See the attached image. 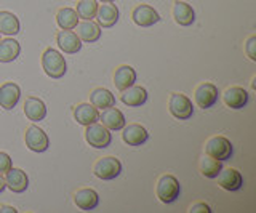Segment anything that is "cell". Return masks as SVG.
I'll return each instance as SVG.
<instances>
[{"label": "cell", "mask_w": 256, "mask_h": 213, "mask_svg": "<svg viewBox=\"0 0 256 213\" xmlns=\"http://www.w3.org/2000/svg\"><path fill=\"white\" fill-rule=\"evenodd\" d=\"M42 68L45 74L52 78H61L68 70L64 56L54 48H46L42 54Z\"/></svg>", "instance_id": "6da1fadb"}, {"label": "cell", "mask_w": 256, "mask_h": 213, "mask_svg": "<svg viewBox=\"0 0 256 213\" xmlns=\"http://www.w3.org/2000/svg\"><path fill=\"white\" fill-rule=\"evenodd\" d=\"M180 181L173 175H164L157 181V197L160 202L164 204H172L180 197Z\"/></svg>", "instance_id": "7a4b0ae2"}, {"label": "cell", "mask_w": 256, "mask_h": 213, "mask_svg": "<svg viewBox=\"0 0 256 213\" xmlns=\"http://www.w3.org/2000/svg\"><path fill=\"white\" fill-rule=\"evenodd\" d=\"M168 109L173 117L180 120H188L194 114V108H192V101L182 93H173L168 101Z\"/></svg>", "instance_id": "3957f363"}, {"label": "cell", "mask_w": 256, "mask_h": 213, "mask_svg": "<svg viewBox=\"0 0 256 213\" xmlns=\"http://www.w3.org/2000/svg\"><path fill=\"white\" fill-rule=\"evenodd\" d=\"M85 140L86 143L93 146V148H98V149H104L110 144L112 136H110V132L104 127L102 124H90L86 125V130H85Z\"/></svg>", "instance_id": "277c9868"}, {"label": "cell", "mask_w": 256, "mask_h": 213, "mask_svg": "<svg viewBox=\"0 0 256 213\" xmlns=\"http://www.w3.org/2000/svg\"><path fill=\"white\" fill-rule=\"evenodd\" d=\"M93 173L100 180H106V181L114 180L122 173V164H120L118 159H116V157H112V156L102 157V159H100L94 164Z\"/></svg>", "instance_id": "5b68a950"}, {"label": "cell", "mask_w": 256, "mask_h": 213, "mask_svg": "<svg viewBox=\"0 0 256 213\" xmlns=\"http://www.w3.org/2000/svg\"><path fill=\"white\" fill-rule=\"evenodd\" d=\"M205 152L206 156L213 157L216 160H228L232 156V144L228 138L224 136H213L206 141L205 144Z\"/></svg>", "instance_id": "8992f818"}, {"label": "cell", "mask_w": 256, "mask_h": 213, "mask_svg": "<svg viewBox=\"0 0 256 213\" xmlns=\"http://www.w3.org/2000/svg\"><path fill=\"white\" fill-rule=\"evenodd\" d=\"M24 141H26V146L34 152H45L48 146H50L48 135L42 128H38L37 125L28 127L26 135H24Z\"/></svg>", "instance_id": "52a82bcc"}, {"label": "cell", "mask_w": 256, "mask_h": 213, "mask_svg": "<svg viewBox=\"0 0 256 213\" xmlns=\"http://www.w3.org/2000/svg\"><path fill=\"white\" fill-rule=\"evenodd\" d=\"M196 102L198 108L202 109H210L216 104V101L220 98V92H218V86L210 84V82H205V84H200L197 88H196Z\"/></svg>", "instance_id": "ba28073f"}, {"label": "cell", "mask_w": 256, "mask_h": 213, "mask_svg": "<svg viewBox=\"0 0 256 213\" xmlns=\"http://www.w3.org/2000/svg\"><path fill=\"white\" fill-rule=\"evenodd\" d=\"M132 18L134 21V24H138L141 28H149V26H154L156 22L160 21L158 13L152 8L150 5L146 4H141L138 5L132 13Z\"/></svg>", "instance_id": "9c48e42d"}, {"label": "cell", "mask_w": 256, "mask_h": 213, "mask_svg": "<svg viewBox=\"0 0 256 213\" xmlns=\"http://www.w3.org/2000/svg\"><path fill=\"white\" fill-rule=\"evenodd\" d=\"M216 178H218V184L230 192L238 191L244 186V178L240 175V172L236 168H221Z\"/></svg>", "instance_id": "30bf717a"}, {"label": "cell", "mask_w": 256, "mask_h": 213, "mask_svg": "<svg viewBox=\"0 0 256 213\" xmlns=\"http://www.w3.org/2000/svg\"><path fill=\"white\" fill-rule=\"evenodd\" d=\"M56 42H58V46L64 53L69 54H74L82 48V40H80V37L72 29H62L61 32H58Z\"/></svg>", "instance_id": "8fae6325"}, {"label": "cell", "mask_w": 256, "mask_h": 213, "mask_svg": "<svg viewBox=\"0 0 256 213\" xmlns=\"http://www.w3.org/2000/svg\"><path fill=\"white\" fill-rule=\"evenodd\" d=\"M4 180H5V184L10 188L13 192H16V194H21V192H24L29 188V178H28V175L21 168L12 167L10 170L5 173Z\"/></svg>", "instance_id": "7c38bea8"}, {"label": "cell", "mask_w": 256, "mask_h": 213, "mask_svg": "<svg viewBox=\"0 0 256 213\" xmlns=\"http://www.w3.org/2000/svg\"><path fill=\"white\" fill-rule=\"evenodd\" d=\"M122 138L128 146H141L149 138L148 130L140 124H130L122 128Z\"/></svg>", "instance_id": "4fadbf2b"}, {"label": "cell", "mask_w": 256, "mask_h": 213, "mask_svg": "<svg viewBox=\"0 0 256 213\" xmlns=\"http://www.w3.org/2000/svg\"><path fill=\"white\" fill-rule=\"evenodd\" d=\"M21 98V90L14 82H6L0 86V108L10 111L13 109Z\"/></svg>", "instance_id": "5bb4252c"}, {"label": "cell", "mask_w": 256, "mask_h": 213, "mask_svg": "<svg viewBox=\"0 0 256 213\" xmlns=\"http://www.w3.org/2000/svg\"><path fill=\"white\" fill-rule=\"evenodd\" d=\"M74 202L76 205L84 212H90L94 210L98 207L100 204V196L98 192L94 191L92 188H84V189H78L74 196Z\"/></svg>", "instance_id": "9a60e30c"}, {"label": "cell", "mask_w": 256, "mask_h": 213, "mask_svg": "<svg viewBox=\"0 0 256 213\" xmlns=\"http://www.w3.org/2000/svg\"><path fill=\"white\" fill-rule=\"evenodd\" d=\"M100 120L108 130H122L125 127V116L117 108L102 109V114H100Z\"/></svg>", "instance_id": "2e32d148"}, {"label": "cell", "mask_w": 256, "mask_h": 213, "mask_svg": "<svg viewBox=\"0 0 256 213\" xmlns=\"http://www.w3.org/2000/svg\"><path fill=\"white\" fill-rule=\"evenodd\" d=\"M222 100L230 109H242L248 102V93L242 86H230L222 93Z\"/></svg>", "instance_id": "e0dca14e"}, {"label": "cell", "mask_w": 256, "mask_h": 213, "mask_svg": "<svg viewBox=\"0 0 256 213\" xmlns=\"http://www.w3.org/2000/svg\"><path fill=\"white\" fill-rule=\"evenodd\" d=\"M94 18L98 20L100 26L112 28L118 21V8L112 2H108L104 5H98V12H96Z\"/></svg>", "instance_id": "ac0fdd59"}, {"label": "cell", "mask_w": 256, "mask_h": 213, "mask_svg": "<svg viewBox=\"0 0 256 213\" xmlns=\"http://www.w3.org/2000/svg\"><path fill=\"white\" fill-rule=\"evenodd\" d=\"M173 18L180 26H190L196 21V12L189 4L176 0L173 4Z\"/></svg>", "instance_id": "d6986e66"}, {"label": "cell", "mask_w": 256, "mask_h": 213, "mask_svg": "<svg viewBox=\"0 0 256 213\" xmlns=\"http://www.w3.org/2000/svg\"><path fill=\"white\" fill-rule=\"evenodd\" d=\"M120 98H122V101L126 106L138 108V106H142L144 102L148 101V92H146V88H142V86L132 85V86H128V88L122 90Z\"/></svg>", "instance_id": "ffe728a7"}, {"label": "cell", "mask_w": 256, "mask_h": 213, "mask_svg": "<svg viewBox=\"0 0 256 213\" xmlns=\"http://www.w3.org/2000/svg\"><path fill=\"white\" fill-rule=\"evenodd\" d=\"M24 114L32 122H40L46 117V106L42 100L29 96L24 102Z\"/></svg>", "instance_id": "44dd1931"}, {"label": "cell", "mask_w": 256, "mask_h": 213, "mask_svg": "<svg viewBox=\"0 0 256 213\" xmlns=\"http://www.w3.org/2000/svg\"><path fill=\"white\" fill-rule=\"evenodd\" d=\"M74 119L80 125H85L86 127V125L100 120V112L92 102H82V104L76 106V109H74Z\"/></svg>", "instance_id": "7402d4cb"}, {"label": "cell", "mask_w": 256, "mask_h": 213, "mask_svg": "<svg viewBox=\"0 0 256 213\" xmlns=\"http://www.w3.org/2000/svg\"><path fill=\"white\" fill-rule=\"evenodd\" d=\"M76 29H77L76 34L80 37V40L88 42V44L100 40V37H101L100 24H96V22H93L92 20H84V22H78Z\"/></svg>", "instance_id": "603a6c76"}, {"label": "cell", "mask_w": 256, "mask_h": 213, "mask_svg": "<svg viewBox=\"0 0 256 213\" xmlns=\"http://www.w3.org/2000/svg\"><path fill=\"white\" fill-rule=\"evenodd\" d=\"M136 82V70L132 66H120L118 69H116L114 74V84L117 90H125L128 86L134 85Z\"/></svg>", "instance_id": "cb8c5ba5"}, {"label": "cell", "mask_w": 256, "mask_h": 213, "mask_svg": "<svg viewBox=\"0 0 256 213\" xmlns=\"http://www.w3.org/2000/svg\"><path fill=\"white\" fill-rule=\"evenodd\" d=\"M21 46L14 38H4L0 40V62H12L20 56Z\"/></svg>", "instance_id": "d4e9b609"}, {"label": "cell", "mask_w": 256, "mask_h": 213, "mask_svg": "<svg viewBox=\"0 0 256 213\" xmlns=\"http://www.w3.org/2000/svg\"><path fill=\"white\" fill-rule=\"evenodd\" d=\"M90 102L96 109H108L116 106V98L106 88H94L90 94Z\"/></svg>", "instance_id": "484cf974"}, {"label": "cell", "mask_w": 256, "mask_h": 213, "mask_svg": "<svg viewBox=\"0 0 256 213\" xmlns=\"http://www.w3.org/2000/svg\"><path fill=\"white\" fill-rule=\"evenodd\" d=\"M20 32V20L10 12H0V34L16 36Z\"/></svg>", "instance_id": "4316f807"}, {"label": "cell", "mask_w": 256, "mask_h": 213, "mask_svg": "<svg viewBox=\"0 0 256 213\" xmlns=\"http://www.w3.org/2000/svg\"><path fill=\"white\" fill-rule=\"evenodd\" d=\"M78 14L74 8H61L58 13H56V21H58V26L61 29H76V26L78 24Z\"/></svg>", "instance_id": "83f0119b"}, {"label": "cell", "mask_w": 256, "mask_h": 213, "mask_svg": "<svg viewBox=\"0 0 256 213\" xmlns=\"http://www.w3.org/2000/svg\"><path fill=\"white\" fill-rule=\"evenodd\" d=\"M222 165H221V160H216L210 156H204L202 159H200V172H202V175L206 176V178H216L218 176V173L221 172Z\"/></svg>", "instance_id": "f1b7e54d"}, {"label": "cell", "mask_w": 256, "mask_h": 213, "mask_svg": "<svg viewBox=\"0 0 256 213\" xmlns=\"http://www.w3.org/2000/svg\"><path fill=\"white\" fill-rule=\"evenodd\" d=\"M77 14L82 20H93L98 12V2L96 0H80L77 4Z\"/></svg>", "instance_id": "f546056e"}, {"label": "cell", "mask_w": 256, "mask_h": 213, "mask_svg": "<svg viewBox=\"0 0 256 213\" xmlns=\"http://www.w3.org/2000/svg\"><path fill=\"white\" fill-rule=\"evenodd\" d=\"M254 46H256V36L248 37V40H246V44H245V53H246V56L250 58L252 61H256Z\"/></svg>", "instance_id": "4dcf8cb0"}, {"label": "cell", "mask_w": 256, "mask_h": 213, "mask_svg": "<svg viewBox=\"0 0 256 213\" xmlns=\"http://www.w3.org/2000/svg\"><path fill=\"white\" fill-rule=\"evenodd\" d=\"M12 167H13V162L10 159V156L6 152H0V175H2V173H6Z\"/></svg>", "instance_id": "1f68e13d"}, {"label": "cell", "mask_w": 256, "mask_h": 213, "mask_svg": "<svg viewBox=\"0 0 256 213\" xmlns=\"http://www.w3.org/2000/svg\"><path fill=\"white\" fill-rule=\"evenodd\" d=\"M189 212L190 213H212L213 210H212V207L208 204H205V202H198V204H194L192 207L189 208Z\"/></svg>", "instance_id": "d6a6232c"}, {"label": "cell", "mask_w": 256, "mask_h": 213, "mask_svg": "<svg viewBox=\"0 0 256 213\" xmlns=\"http://www.w3.org/2000/svg\"><path fill=\"white\" fill-rule=\"evenodd\" d=\"M18 210H16L14 207H0V213H16Z\"/></svg>", "instance_id": "836d02e7"}, {"label": "cell", "mask_w": 256, "mask_h": 213, "mask_svg": "<svg viewBox=\"0 0 256 213\" xmlns=\"http://www.w3.org/2000/svg\"><path fill=\"white\" fill-rule=\"evenodd\" d=\"M5 188H6V184H5V180H4V176H2V175H0V192H2Z\"/></svg>", "instance_id": "e575fe53"}, {"label": "cell", "mask_w": 256, "mask_h": 213, "mask_svg": "<svg viewBox=\"0 0 256 213\" xmlns=\"http://www.w3.org/2000/svg\"><path fill=\"white\" fill-rule=\"evenodd\" d=\"M100 2H102V4H108V2H114V0H100Z\"/></svg>", "instance_id": "d590c367"}]
</instances>
